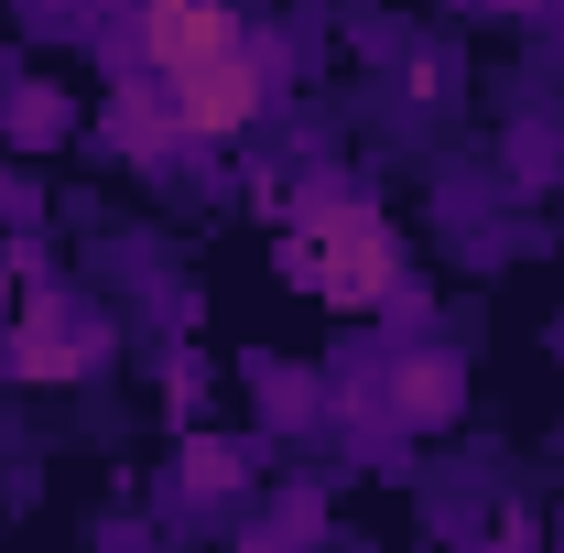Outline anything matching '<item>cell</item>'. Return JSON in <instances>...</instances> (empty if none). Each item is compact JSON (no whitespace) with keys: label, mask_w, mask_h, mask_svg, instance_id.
Here are the masks:
<instances>
[{"label":"cell","mask_w":564,"mask_h":553,"mask_svg":"<svg viewBox=\"0 0 564 553\" xmlns=\"http://www.w3.org/2000/svg\"><path fill=\"white\" fill-rule=\"evenodd\" d=\"M456 402H467V369H456L445 347H413V358L380 380V413L402 423V434H434V423H456Z\"/></svg>","instance_id":"3"},{"label":"cell","mask_w":564,"mask_h":553,"mask_svg":"<svg viewBox=\"0 0 564 553\" xmlns=\"http://www.w3.org/2000/svg\"><path fill=\"white\" fill-rule=\"evenodd\" d=\"M131 55L185 141H239L272 109V44L239 22V0H131Z\"/></svg>","instance_id":"1"},{"label":"cell","mask_w":564,"mask_h":553,"mask_svg":"<svg viewBox=\"0 0 564 553\" xmlns=\"http://www.w3.org/2000/svg\"><path fill=\"white\" fill-rule=\"evenodd\" d=\"M478 11H510V22H532V11H564V0H478Z\"/></svg>","instance_id":"5"},{"label":"cell","mask_w":564,"mask_h":553,"mask_svg":"<svg viewBox=\"0 0 564 553\" xmlns=\"http://www.w3.org/2000/svg\"><path fill=\"white\" fill-rule=\"evenodd\" d=\"M282 272L304 282L315 304H337V315H369V304L402 293V239L380 228L369 196L304 185V207H293V228H282Z\"/></svg>","instance_id":"2"},{"label":"cell","mask_w":564,"mask_h":553,"mask_svg":"<svg viewBox=\"0 0 564 553\" xmlns=\"http://www.w3.org/2000/svg\"><path fill=\"white\" fill-rule=\"evenodd\" d=\"M87 358H98V326H87L76 304H44V315L11 337V369H22V380H76Z\"/></svg>","instance_id":"4"}]
</instances>
